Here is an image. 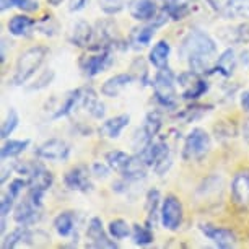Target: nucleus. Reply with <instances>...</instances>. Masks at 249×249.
Returning a JSON list of instances; mask_svg holds the SVG:
<instances>
[{
	"label": "nucleus",
	"instance_id": "nucleus-1",
	"mask_svg": "<svg viewBox=\"0 0 249 249\" xmlns=\"http://www.w3.org/2000/svg\"><path fill=\"white\" fill-rule=\"evenodd\" d=\"M215 54H217V43L209 33L202 30L189 31L179 46V55L186 60L192 72L199 75L213 69Z\"/></svg>",
	"mask_w": 249,
	"mask_h": 249
},
{
	"label": "nucleus",
	"instance_id": "nucleus-2",
	"mask_svg": "<svg viewBox=\"0 0 249 249\" xmlns=\"http://www.w3.org/2000/svg\"><path fill=\"white\" fill-rule=\"evenodd\" d=\"M49 54V49L44 46H35V48L26 49L25 53L20 54V57L17 60L15 75L12 78V83L17 87L25 85L33 75L41 69V65L44 64L46 57Z\"/></svg>",
	"mask_w": 249,
	"mask_h": 249
},
{
	"label": "nucleus",
	"instance_id": "nucleus-3",
	"mask_svg": "<svg viewBox=\"0 0 249 249\" xmlns=\"http://www.w3.org/2000/svg\"><path fill=\"white\" fill-rule=\"evenodd\" d=\"M155 101L166 109H176L178 93H176V77L171 69H160L153 80Z\"/></svg>",
	"mask_w": 249,
	"mask_h": 249
},
{
	"label": "nucleus",
	"instance_id": "nucleus-4",
	"mask_svg": "<svg viewBox=\"0 0 249 249\" xmlns=\"http://www.w3.org/2000/svg\"><path fill=\"white\" fill-rule=\"evenodd\" d=\"M137 155L143 160V163L147 164V166H152L155 173L160 176L164 175L173 164L170 148L163 142H152L143 150H140Z\"/></svg>",
	"mask_w": 249,
	"mask_h": 249
},
{
	"label": "nucleus",
	"instance_id": "nucleus-5",
	"mask_svg": "<svg viewBox=\"0 0 249 249\" xmlns=\"http://www.w3.org/2000/svg\"><path fill=\"white\" fill-rule=\"evenodd\" d=\"M212 148V139L204 129L196 127L192 129L184 140L182 147V158L187 161H200L207 157V153Z\"/></svg>",
	"mask_w": 249,
	"mask_h": 249
},
{
	"label": "nucleus",
	"instance_id": "nucleus-6",
	"mask_svg": "<svg viewBox=\"0 0 249 249\" xmlns=\"http://www.w3.org/2000/svg\"><path fill=\"white\" fill-rule=\"evenodd\" d=\"M161 122H163L161 116H160L158 111H152L145 116L143 124L135 130L134 140H132L134 148L137 150V152L143 150L147 145H150L153 142L155 135H157L160 132V129H161Z\"/></svg>",
	"mask_w": 249,
	"mask_h": 249
},
{
	"label": "nucleus",
	"instance_id": "nucleus-7",
	"mask_svg": "<svg viewBox=\"0 0 249 249\" xmlns=\"http://www.w3.org/2000/svg\"><path fill=\"white\" fill-rule=\"evenodd\" d=\"M184 212H182V204L176 196H166L161 202V209H160V220L161 225L170 231H176L182 225Z\"/></svg>",
	"mask_w": 249,
	"mask_h": 249
},
{
	"label": "nucleus",
	"instance_id": "nucleus-8",
	"mask_svg": "<svg viewBox=\"0 0 249 249\" xmlns=\"http://www.w3.org/2000/svg\"><path fill=\"white\" fill-rule=\"evenodd\" d=\"M91 173L85 164H77L70 168L64 175V184L67 189L75 192H90L91 191Z\"/></svg>",
	"mask_w": 249,
	"mask_h": 249
},
{
	"label": "nucleus",
	"instance_id": "nucleus-9",
	"mask_svg": "<svg viewBox=\"0 0 249 249\" xmlns=\"http://www.w3.org/2000/svg\"><path fill=\"white\" fill-rule=\"evenodd\" d=\"M199 230L204 236L212 241L217 248L222 249H230L236 246V234H234L230 228L217 227L212 223H200Z\"/></svg>",
	"mask_w": 249,
	"mask_h": 249
},
{
	"label": "nucleus",
	"instance_id": "nucleus-10",
	"mask_svg": "<svg viewBox=\"0 0 249 249\" xmlns=\"http://www.w3.org/2000/svg\"><path fill=\"white\" fill-rule=\"evenodd\" d=\"M36 157L49 161H65L70 155L69 143L62 139H49L35 150Z\"/></svg>",
	"mask_w": 249,
	"mask_h": 249
},
{
	"label": "nucleus",
	"instance_id": "nucleus-11",
	"mask_svg": "<svg viewBox=\"0 0 249 249\" xmlns=\"http://www.w3.org/2000/svg\"><path fill=\"white\" fill-rule=\"evenodd\" d=\"M218 15L225 18H244L249 20V0H209Z\"/></svg>",
	"mask_w": 249,
	"mask_h": 249
},
{
	"label": "nucleus",
	"instance_id": "nucleus-12",
	"mask_svg": "<svg viewBox=\"0 0 249 249\" xmlns=\"http://www.w3.org/2000/svg\"><path fill=\"white\" fill-rule=\"evenodd\" d=\"M109 233V231H107ZM100 217H93L88 222L87 228V238H88V248H117V243L111 234H107Z\"/></svg>",
	"mask_w": 249,
	"mask_h": 249
},
{
	"label": "nucleus",
	"instance_id": "nucleus-13",
	"mask_svg": "<svg viewBox=\"0 0 249 249\" xmlns=\"http://www.w3.org/2000/svg\"><path fill=\"white\" fill-rule=\"evenodd\" d=\"M168 17L166 13H161L160 17H155L152 23H148V25L145 26H139L135 28V30L132 31V35H130V43L134 44V48H143V46H148L150 43H152L155 33H157V30L161 25H164V23L168 21Z\"/></svg>",
	"mask_w": 249,
	"mask_h": 249
},
{
	"label": "nucleus",
	"instance_id": "nucleus-14",
	"mask_svg": "<svg viewBox=\"0 0 249 249\" xmlns=\"http://www.w3.org/2000/svg\"><path fill=\"white\" fill-rule=\"evenodd\" d=\"M178 83L184 87V91H182V98L184 100H197V98H200L209 90V83L205 80L199 78V73L192 72V70L186 73H181L178 77Z\"/></svg>",
	"mask_w": 249,
	"mask_h": 249
},
{
	"label": "nucleus",
	"instance_id": "nucleus-15",
	"mask_svg": "<svg viewBox=\"0 0 249 249\" xmlns=\"http://www.w3.org/2000/svg\"><path fill=\"white\" fill-rule=\"evenodd\" d=\"M231 200L239 209H249V170L238 171L231 181Z\"/></svg>",
	"mask_w": 249,
	"mask_h": 249
},
{
	"label": "nucleus",
	"instance_id": "nucleus-16",
	"mask_svg": "<svg viewBox=\"0 0 249 249\" xmlns=\"http://www.w3.org/2000/svg\"><path fill=\"white\" fill-rule=\"evenodd\" d=\"M111 64H112V57L109 51H105V53L95 55H87V57L80 60V67H82L83 73L87 77H96L98 73L105 72Z\"/></svg>",
	"mask_w": 249,
	"mask_h": 249
},
{
	"label": "nucleus",
	"instance_id": "nucleus-17",
	"mask_svg": "<svg viewBox=\"0 0 249 249\" xmlns=\"http://www.w3.org/2000/svg\"><path fill=\"white\" fill-rule=\"evenodd\" d=\"M41 207H37L36 204L28 199L21 200L20 204L15 207V212H13V220L18 225H26V227H31V225H36L41 220Z\"/></svg>",
	"mask_w": 249,
	"mask_h": 249
},
{
	"label": "nucleus",
	"instance_id": "nucleus-18",
	"mask_svg": "<svg viewBox=\"0 0 249 249\" xmlns=\"http://www.w3.org/2000/svg\"><path fill=\"white\" fill-rule=\"evenodd\" d=\"M129 13L137 21H152L157 17V2L155 0H129Z\"/></svg>",
	"mask_w": 249,
	"mask_h": 249
},
{
	"label": "nucleus",
	"instance_id": "nucleus-19",
	"mask_svg": "<svg viewBox=\"0 0 249 249\" xmlns=\"http://www.w3.org/2000/svg\"><path fill=\"white\" fill-rule=\"evenodd\" d=\"M134 82L132 73H117L114 77L107 78L101 87V95L107 98H116L125 87Z\"/></svg>",
	"mask_w": 249,
	"mask_h": 249
},
{
	"label": "nucleus",
	"instance_id": "nucleus-20",
	"mask_svg": "<svg viewBox=\"0 0 249 249\" xmlns=\"http://www.w3.org/2000/svg\"><path fill=\"white\" fill-rule=\"evenodd\" d=\"M130 122V116L129 114H121V116H114L111 119L105 121L100 125L98 132H100L101 137L106 139H117L121 135V132L129 125Z\"/></svg>",
	"mask_w": 249,
	"mask_h": 249
},
{
	"label": "nucleus",
	"instance_id": "nucleus-21",
	"mask_svg": "<svg viewBox=\"0 0 249 249\" xmlns=\"http://www.w3.org/2000/svg\"><path fill=\"white\" fill-rule=\"evenodd\" d=\"M170 53H171V48H170V43L168 41H158L157 44L153 46L152 51L148 54V60L150 64L153 65L155 69H166L168 67V59H170Z\"/></svg>",
	"mask_w": 249,
	"mask_h": 249
},
{
	"label": "nucleus",
	"instance_id": "nucleus-22",
	"mask_svg": "<svg viewBox=\"0 0 249 249\" xmlns=\"http://www.w3.org/2000/svg\"><path fill=\"white\" fill-rule=\"evenodd\" d=\"M93 31L91 25H88L87 21H78L75 23V26L72 28V36H70V41L78 46V48H88V44L91 43L93 39Z\"/></svg>",
	"mask_w": 249,
	"mask_h": 249
},
{
	"label": "nucleus",
	"instance_id": "nucleus-23",
	"mask_svg": "<svg viewBox=\"0 0 249 249\" xmlns=\"http://www.w3.org/2000/svg\"><path fill=\"white\" fill-rule=\"evenodd\" d=\"M36 26V21L26 15H15L7 23V28L13 36H28L33 28Z\"/></svg>",
	"mask_w": 249,
	"mask_h": 249
},
{
	"label": "nucleus",
	"instance_id": "nucleus-24",
	"mask_svg": "<svg viewBox=\"0 0 249 249\" xmlns=\"http://www.w3.org/2000/svg\"><path fill=\"white\" fill-rule=\"evenodd\" d=\"M82 101H83V88L72 90L67 96H65V100H64L62 105H60L59 109L54 112L53 119H60V117L69 116L70 112L75 111V107H78L80 105H82Z\"/></svg>",
	"mask_w": 249,
	"mask_h": 249
},
{
	"label": "nucleus",
	"instance_id": "nucleus-25",
	"mask_svg": "<svg viewBox=\"0 0 249 249\" xmlns=\"http://www.w3.org/2000/svg\"><path fill=\"white\" fill-rule=\"evenodd\" d=\"M82 105L85 106V109L90 112L93 117H96V119L105 117V105L100 101V98L96 96V93L93 91L91 88H85V90H83Z\"/></svg>",
	"mask_w": 249,
	"mask_h": 249
},
{
	"label": "nucleus",
	"instance_id": "nucleus-26",
	"mask_svg": "<svg viewBox=\"0 0 249 249\" xmlns=\"http://www.w3.org/2000/svg\"><path fill=\"white\" fill-rule=\"evenodd\" d=\"M130 160H132V157H130L129 153L122 152V150H111L105 157V161L109 164L111 170H114L116 173H119V175H122V173L127 170Z\"/></svg>",
	"mask_w": 249,
	"mask_h": 249
},
{
	"label": "nucleus",
	"instance_id": "nucleus-27",
	"mask_svg": "<svg viewBox=\"0 0 249 249\" xmlns=\"http://www.w3.org/2000/svg\"><path fill=\"white\" fill-rule=\"evenodd\" d=\"M234 69H236V57H234V51L233 49H227L225 53L220 54V57L217 59V62H215L212 70L222 73L223 77H231Z\"/></svg>",
	"mask_w": 249,
	"mask_h": 249
},
{
	"label": "nucleus",
	"instance_id": "nucleus-28",
	"mask_svg": "<svg viewBox=\"0 0 249 249\" xmlns=\"http://www.w3.org/2000/svg\"><path fill=\"white\" fill-rule=\"evenodd\" d=\"M54 230L59 236L67 238L75 230V213L73 212H62L54 218Z\"/></svg>",
	"mask_w": 249,
	"mask_h": 249
},
{
	"label": "nucleus",
	"instance_id": "nucleus-29",
	"mask_svg": "<svg viewBox=\"0 0 249 249\" xmlns=\"http://www.w3.org/2000/svg\"><path fill=\"white\" fill-rule=\"evenodd\" d=\"M30 147V140H7L5 143L0 148V157L2 160H8V158H15L18 155H21L25 150Z\"/></svg>",
	"mask_w": 249,
	"mask_h": 249
},
{
	"label": "nucleus",
	"instance_id": "nucleus-30",
	"mask_svg": "<svg viewBox=\"0 0 249 249\" xmlns=\"http://www.w3.org/2000/svg\"><path fill=\"white\" fill-rule=\"evenodd\" d=\"M160 192L157 189H152L147 196V225L150 228L157 222V217L160 215Z\"/></svg>",
	"mask_w": 249,
	"mask_h": 249
},
{
	"label": "nucleus",
	"instance_id": "nucleus-31",
	"mask_svg": "<svg viewBox=\"0 0 249 249\" xmlns=\"http://www.w3.org/2000/svg\"><path fill=\"white\" fill-rule=\"evenodd\" d=\"M28 231H30V228H28L26 225H21V227L15 228L13 231H10L5 238H3L2 248L3 249H13V248H17L18 244L26 243Z\"/></svg>",
	"mask_w": 249,
	"mask_h": 249
},
{
	"label": "nucleus",
	"instance_id": "nucleus-32",
	"mask_svg": "<svg viewBox=\"0 0 249 249\" xmlns=\"http://www.w3.org/2000/svg\"><path fill=\"white\" fill-rule=\"evenodd\" d=\"M132 238L137 246H148L153 243V231L148 225H134Z\"/></svg>",
	"mask_w": 249,
	"mask_h": 249
},
{
	"label": "nucleus",
	"instance_id": "nucleus-33",
	"mask_svg": "<svg viewBox=\"0 0 249 249\" xmlns=\"http://www.w3.org/2000/svg\"><path fill=\"white\" fill-rule=\"evenodd\" d=\"M18 124H20V116H18V112L10 107V111L7 112V117L3 119L2 122V139L7 140L10 135L15 132V129L18 127Z\"/></svg>",
	"mask_w": 249,
	"mask_h": 249
},
{
	"label": "nucleus",
	"instance_id": "nucleus-34",
	"mask_svg": "<svg viewBox=\"0 0 249 249\" xmlns=\"http://www.w3.org/2000/svg\"><path fill=\"white\" fill-rule=\"evenodd\" d=\"M107 231H109V234L114 239H124L130 234V227L125 220L117 218V220H112V222L107 225Z\"/></svg>",
	"mask_w": 249,
	"mask_h": 249
},
{
	"label": "nucleus",
	"instance_id": "nucleus-35",
	"mask_svg": "<svg viewBox=\"0 0 249 249\" xmlns=\"http://www.w3.org/2000/svg\"><path fill=\"white\" fill-rule=\"evenodd\" d=\"M20 8L21 12H36L39 8V3L36 0H2V10L7 8Z\"/></svg>",
	"mask_w": 249,
	"mask_h": 249
},
{
	"label": "nucleus",
	"instance_id": "nucleus-36",
	"mask_svg": "<svg viewBox=\"0 0 249 249\" xmlns=\"http://www.w3.org/2000/svg\"><path fill=\"white\" fill-rule=\"evenodd\" d=\"M49 234H46L44 231H33V230H30L28 231V236H26V244L28 246H33V248H41V246H48L49 244Z\"/></svg>",
	"mask_w": 249,
	"mask_h": 249
},
{
	"label": "nucleus",
	"instance_id": "nucleus-37",
	"mask_svg": "<svg viewBox=\"0 0 249 249\" xmlns=\"http://www.w3.org/2000/svg\"><path fill=\"white\" fill-rule=\"evenodd\" d=\"M127 0H100V8L107 15H116L121 10H124Z\"/></svg>",
	"mask_w": 249,
	"mask_h": 249
},
{
	"label": "nucleus",
	"instance_id": "nucleus-38",
	"mask_svg": "<svg viewBox=\"0 0 249 249\" xmlns=\"http://www.w3.org/2000/svg\"><path fill=\"white\" fill-rule=\"evenodd\" d=\"M54 77H55L54 70H51V69L44 70V72L41 73L39 77H37V80L35 82V85H31L30 88H31V90H43V88H48L51 83H53Z\"/></svg>",
	"mask_w": 249,
	"mask_h": 249
},
{
	"label": "nucleus",
	"instance_id": "nucleus-39",
	"mask_svg": "<svg viewBox=\"0 0 249 249\" xmlns=\"http://www.w3.org/2000/svg\"><path fill=\"white\" fill-rule=\"evenodd\" d=\"M209 109H210V106H192V107H187L184 112H181L179 117H184L187 122H191V121H196V119H199V117H202Z\"/></svg>",
	"mask_w": 249,
	"mask_h": 249
},
{
	"label": "nucleus",
	"instance_id": "nucleus-40",
	"mask_svg": "<svg viewBox=\"0 0 249 249\" xmlns=\"http://www.w3.org/2000/svg\"><path fill=\"white\" fill-rule=\"evenodd\" d=\"M25 187H28V179H21V178H18V179H13L10 184H8L7 192L13 197V199H18Z\"/></svg>",
	"mask_w": 249,
	"mask_h": 249
},
{
	"label": "nucleus",
	"instance_id": "nucleus-41",
	"mask_svg": "<svg viewBox=\"0 0 249 249\" xmlns=\"http://www.w3.org/2000/svg\"><path fill=\"white\" fill-rule=\"evenodd\" d=\"M13 202H15V199L8 192L2 196V200H0V215H2V218H7L8 213L13 210Z\"/></svg>",
	"mask_w": 249,
	"mask_h": 249
},
{
	"label": "nucleus",
	"instance_id": "nucleus-42",
	"mask_svg": "<svg viewBox=\"0 0 249 249\" xmlns=\"http://www.w3.org/2000/svg\"><path fill=\"white\" fill-rule=\"evenodd\" d=\"M109 170H111V166L107 163H95L91 168L93 175H95L96 178H106L107 175H109Z\"/></svg>",
	"mask_w": 249,
	"mask_h": 249
},
{
	"label": "nucleus",
	"instance_id": "nucleus-43",
	"mask_svg": "<svg viewBox=\"0 0 249 249\" xmlns=\"http://www.w3.org/2000/svg\"><path fill=\"white\" fill-rule=\"evenodd\" d=\"M88 0H69V10L70 12H80L83 10Z\"/></svg>",
	"mask_w": 249,
	"mask_h": 249
},
{
	"label": "nucleus",
	"instance_id": "nucleus-44",
	"mask_svg": "<svg viewBox=\"0 0 249 249\" xmlns=\"http://www.w3.org/2000/svg\"><path fill=\"white\" fill-rule=\"evenodd\" d=\"M241 107L244 112H249V90L241 95Z\"/></svg>",
	"mask_w": 249,
	"mask_h": 249
},
{
	"label": "nucleus",
	"instance_id": "nucleus-45",
	"mask_svg": "<svg viewBox=\"0 0 249 249\" xmlns=\"http://www.w3.org/2000/svg\"><path fill=\"white\" fill-rule=\"evenodd\" d=\"M243 134H244V135H246V140H248V142H249V129H248V124H246V122H244V127H243Z\"/></svg>",
	"mask_w": 249,
	"mask_h": 249
},
{
	"label": "nucleus",
	"instance_id": "nucleus-46",
	"mask_svg": "<svg viewBox=\"0 0 249 249\" xmlns=\"http://www.w3.org/2000/svg\"><path fill=\"white\" fill-rule=\"evenodd\" d=\"M48 2H49L53 7H57V5H60V3L64 2V0H48Z\"/></svg>",
	"mask_w": 249,
	"mask_h": 249
}]
</instances>
